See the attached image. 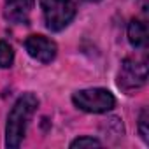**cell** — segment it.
Masks as SVG:
<instances>
[{"label": "cell", "instance_id": "9c48e42d", "mask_svg": "<svg viewBox=\"0 0 149 149\" xmlns=\"http://www.w3.org/2000/svg\"><path fill=\"white\" fill-rule=\"evenodd\" d=\"M102 142L93 139V137H79L76 140H72L70 147H100Z\"/></svg>", "mask_w": 149, "mask_h": 149}, {"label": "cell", "instance_id": "7a4b0ae2", "mask_svg": "<svg viewBox=\"0 0 149 149\" xmlns=\"http://www.w3.org/2000/svg\"><path fill=\"white\" fill-rule=\"evenodd\" d=\"M46 26L53 32H61L76 16V4L72 0H39Z\"/></svg>", "mask_w": 149, "mask_h": 149}, {"label": "cell", "instance_id": "6da1fadb", "mask_svg": "<svg viewBox=\"0 0 149 149\" xmlns=\"http://www.w3.org/2000/svg\"><path fill=\"white\" fill-rule=\"evenodd\" d=\"M37 107H39V100L33 93H25L16 100V104L13 105L7 116V126H6V146L7 147L11 149L19 147L26 133V126L32 116L35 114Z\"/></svg>", "mask_w": 149, "mask_h": 149}, {"label": "cell", "instance_id": "52a82bcc", "mask_svg": "<svg viewBox=\"0 0 149 149\" xmlns=\"http://www.w3.org/2000/svg\"><path fill=\"white\" fill-rule=\"evenodd\" d=\"M128 40L133 47L144 49L147 46V26L140 19H132L128 25Z\"/></svg>", "mask_w": 149, "mask_h": 149}, {"label": "cell", "instance_id": "277c9868", "mask_svg": "<svg viewBox=\"0 0 149 149\" xmlns=\"http://www.w3.org/2000/svg\"><path fill=\"white\" fill-rule=\"evenodd\" d=\"M147 81V67L144 61H139L135 58H126L121 63V70L118 76V84L125 91H135L142 88Z\"/></svg>", "mask_w": 149, "mask_h": 149}, {"label": "cell", "instance_id": "ba28073f", "mask_svg": "<svg viewBox=\"0 0 149 149\" xmlns=\"http://www.w3.org/2000/svg\"><path fill=\"white\" fill-rule=\"evenodd\" d=\"M14 61V51L9 42L0 40V68H9Z\"/></svg>", "mask_w": 149, "mask_h": 149}, {"label": "cell", "instance_id": "3957f363", "mask_svg": "<svg viewBox=\"0 0 149 149\" xmlns=\"http://www.w3.org/2000/svg\"><path fill=\"white\" fill-rule=\"evenodd\" d=\"M72 102L77 109L91 114H102L109 112L116 105L114 95L105 90V88H90V90H81L77 93H74Z\"/></svg>", "mask_w": 149, "mask_h": 149}, {"label": "cell", "instance_id": "8992f818", "mask_svg": "<svg viewBox=\"0 0 149 149\" xmlns=\"http://www.w3.org/2000/svg\"><path fill=\"white\" fill-rule=\"evenodd\" d=\"M35 0H6V16L16 25H28Z\"/></svg>", "mask_w": 149, "mask_h": 149}, {"label": "cell", "instance_id": "5b68a950", "mask_svg": "<svg viewBox=\"0 0 149 149\" xmlns=\"http://www.w3.org/2000/svg\"><path fill=\"white\" fill-rule=\"evenodd\" d=\"M25 49L33 60H37L40 63L53 61L56 56V51H58L56 44L44 35H30L25 40Z\"/></svg>", "mask_w": 149, "mask_h": 149}, {"label": "cell", "instance_id": "30bf717a", "mask_svg": "<svg viewBox=\"0 0 149 149\" xmlns=\"http://www.w3.org/2000/svg\"><path fill=\"white\" fill-rule=\"evenodd\" d=\"M147 121H149V114H147V109H144V111L140 112V118H139V132H140V137L144 139V142H149Z\"/></svg>", "mask_w": 149, "mask_h": 149}, {"label": "cell", "instance_id": "8fae6325", "mask_svg": "<svg viewBox=\"0 0 149 149\" xmlns=\"http://www.w3.org/2000/svg\"><path fill=\"white\" fill-rule=\"evenodd\" d=\"M88 2H98V0H88Z\"/></svg>", "mask_w": 149, "mask_h": 149}]
</instances>
